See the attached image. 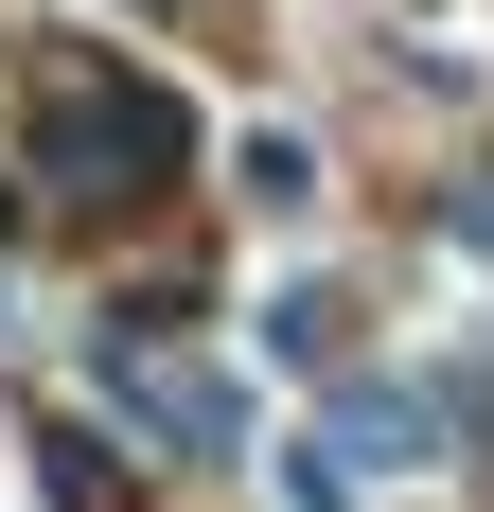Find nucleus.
Returning <instances> with one entry per match:
<instances>
[{
    "instance_id": "1",
    "label": "nucleus",
    "mask_w": 494,
    "mask_h": 512,
    "mask_svg": "<svg viewBox=\"0 0 494 512\" xmlns=\"http://www.w3.org/2000/svg\"><path fill=\"white\" fill-rule=\"evenodd\" d=\"M36 177L71 212H124V177H177V89H142V71H53L36 89Z\"/></svg>"
},
{
    "instance_id": "2",
    "label": "nucleus",
    "mask_w": 494,
    "mask_h": 512,
    "mask_svg": "<svg viewBox=\"0 0 494 512\" xmlns=\"http://www.w3.org/2000/svg\"><path fill=\"white\" fill-rule=\"evenodd\" d=\"M36 477H53V512H124V477H106V442H89V424H53V442H36Z\"/></svg>"
}]
</instances>
